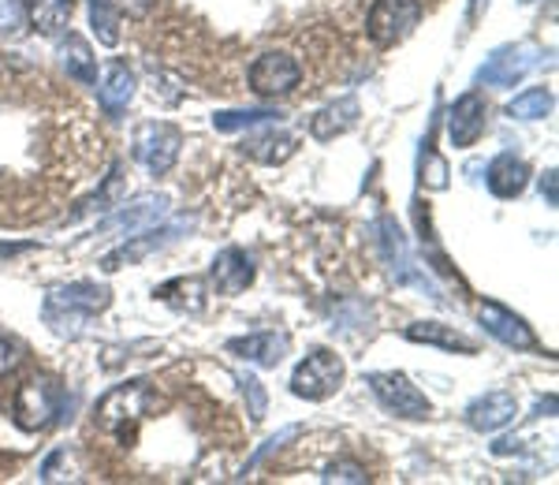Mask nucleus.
Instances as JSON below:
<instances>
[{
  "mask_svg": "<svg viewBox=\"0 0 559 485\" xmlns=\"http://www.w3.org/2000/svg\"><path fill=\"white\" fill-rule=\"evenodd\" d=\"M284 113L276 109H250V113H216L213 128L216 131H242V128H258V123H280Z\"/></svg>",
  "mask_w": 559,
  "mask_h": 485,
  "instance_id": "28",
  "label": "nucleus"
},
{
  "mask_svg": "<svg viewBox=\"0 0 559 485\" xmlns=\"http://www.w3.org/2000/svg\"><path fill=\"white\" fill-rule=\"evenodd\" d=\"M418 23H421L418 0H377V4L369 8L366 31L377 49H392V45L407 42Z\"/></svg>",
  "mask_w": 559,
  "mask_h": 485,
  "instance_id": "8",
  "label": "nucleus"
},
{
  "mask_svg": "<svg viewBox=\"0 0 559 485\" xmlns=\"http://www.w3.org/2000/svg\"><path fill=\"white\" fill-rule=\"evenodd\" d=\"M407 340L414 344H432V347H444V352H463V355H474V340H466L463 332L440 326V321H418V326L407 329Z\"/></svg>",
  "mask_w": 559,
  "mask_h": 485,
  "instance_id": "24",
  "label": "nucleus"
},
{
  "mask_svg": "<svg viewBox=\"0 0 559 485\" xmlns=\"http://www.w3.org/2000/svg\"><path fill=\"white\" fill-rule=\"evenodd\" d=\"M344 377H347L344 358H340L336 352H329V347H313V352L306 355L299 366H295L292 392L299 400L321 403V400L336 397L340 385H344Z\"/></svg>",
  "mask_w": 559,
  "mask_h": 485,
  "instance_id": "4",
  "label": "nucleus"
},
{
  "mask_svg": "<svg viewBox=\"0 0 559 485\" xmlns=\"http://www.w3.org/2000/svg\"><path fill=\"white\" fill-rule=\"evenodd\" d=\"M242 154L265 161V165H280V161L295 154V139H287V134H258V139L242 142Z\"/></svg>",
  "mask_w": 559,
  "mask_h": 485,
  "instance_id": "25",
  "label": "nucleus"
},
{
  "mask_svg": "<svg viewBox=\"0 0 559 485\" xmlns=\"http://www.w3.org/2000/svg\"><path fill=\"white\" fill-rule=\"evenodd\" d=\"M108 303H112V292H108L105 284H94V281L52 284L49 292H45L41 318L57 336L75 340L97 314L108 310Z\"/></svg>",
  "mask_w": 559,
  "mask_h": 485,
  "instance_id": "1",
  "label": "nucleus"
},
{
  "mask_svg": "<svg viewBox=\"0 0 559 485\" xmlns=\"http://www.w3.org/2000/svg\"><path fill=\"white\" fill-rule=\"evenodd\" d=\"M60 64H64L68 79H75V83H83V86L97 83V57H94V49H90V42L79 38V34H68V38L60 42Z\"/></svg>",
  "mask_w": 559,
  "mask_h": 485,
  "instance_id": "21",
  "label": "nucleus"
},
{
  "mask_svg": "<svg viewBox=\"0 0 559 485\" xmlns=\"http://www.w3.org/2000/svg\"><path fill=\"white\" fill-rule=\"evenodd\" d=\"M421 184H426L429 191H444V187H448V165H444V161L429 154V168H421Z\"/></svg>",
  "mask_w": 559,
  "mask_h": 485,
  "instance_id": "32",
  "label": "nucleus"
},
{
  "mask_svg": "<svg viewBox=\"0 0 559 485\" xmlns=\"http://www.w3.org/2000/svg\"><path fill=\"white\" fill-rule=\"evenodd\" d=\"M90 23H94L97 42L108 45V49L120 42V12L108 0H90Z\"/></svg>",
  "mask_w": 559,
  "mask_h": 485,
  "instance_id": "26",
  "label": "nucleus"
},
{
  "mask_svg": "<svg viewBox=\"0 0 559 485\" xmlns=\"http://www.w3.org/2000/svg\"><path fill=\"white\" fill-rule=\"evenodd\" d=\"M165 217H168L165 194H142L139 202L123 205V210H116L112 217H105L102 224H97V232H102V236H112V232H128V236H134V232L150 228V224H157Z\"/></svg>",
  "mask_w": 559,
  "mask_h": 485,
  "instance_id": "14",
  "label": "nucleus"
},
{
  "mask_svg": "<svg viewBox=\"0 0 559 485\" xmlns=\"http://www.w3.org/2000/svg\"><path fill=\"white\" fill-rule=\"evenodd\" d=\"M522 4H530V0H522Z\"/></svg>",
  "mask_w": 559,
  "mask_h": 485,
  "instance_id": "37",
  "label": "nucleus"
},
{
  "mask_svg": "<svg viewBox=\"0 0 559 485\" xmlns=\"http://www.w3.org/2000/svg\"><path fill=\"white\" fill-rule=\"evenodd\" d=\"M153 407H160V400L153 397L150 381L116 385V389L105 392V400L97 403V426H102L105 434L128 437V429L134 426V422L146 418Z\"/></svg>",
  "mask_w": 559,
  "mask_h": 485,
  "instance_id": "2",
  "label": "nucleus"
},
{
  "mask_svg": "<svg viewBox=\"0 0 559 485\" xmlns=\"http://www.w3.org/2000/svg\"><path fill=\"white\" fill-rule=\"evenodd\" d=\"M194 228V221H173V224H165V228H157V224H150V228H142V232H134V236H128V242L123 247H116L112 255H105V262L102 269L105 273H116V269H123V265H131V262H142L146 255H153V250H160V247H168V242H176L183 232H191Z\"/></svg>",
  "mask_w": 559,
  "mask_h": 485,
  "instance_id": "10",
  "label": "nucleus"
},
{
  "mask_svg": "<svg viewBox=\"0 0 559 485\" xmlns=\"http://www.w3.org/2000/svg\"><path fill=\"white\" fill-rule=\"evenodd\" d=\"M485 123H489V109H485L481 94L471 90V94H463L452 105V116H448V139H452L455 150H466L485 134Z\"/></svg>",
  "mask_w": 559,
  "mask_h": 485,
  "instance_id": "15",
  "label": "nucleus"
},
{
  "mask_svg": "<svg viewBox=\"0 0 559 485\" xmlns=\"http://www.w3.org/2000/svg\"><path fill=\"white\" fill-rule=\"evenodd\" d=\"M179 146H183V134H179L176 123L142 120L131 139V157L139 161L146 173L165 176V173H173V165L179 161Z\"/></svg>",
  "mask_w": 559,
  "mask_h": 485,
  "instance_id": "5",
  "label": "nucleus"
},
{
  "mask_svg": "<svg viewBox=\"0 0 559 485\" xmlns=\"http://www.w3.org/2000/svg\"><path fill=\"white\" fill-rule=\"evenodd\" d=\"M321 482H340V485H366L369 482V474H366V466L362 463H355V460H340V463H332L329 471L321 474Z\"/></svg>",
  "mask_w": 559,
  "mask_h": 485,
  "instance_id": "30",
  "label": "nucleus"
},
{
  "mask_svg": "<svg viewBox=\"0 0 559 485\" xmlns=\"http://www.w3.org/2000/svg\"><path fill=\"white\" fill-rule=\"evenodd\" d=\"M160 303L173 310H187V314H202L205 310V281H198V276H179V281H168L160 284L157 292Z\"/></svg>",
  "mask_w": 559,
  "mask_h": 485,
  "instance_id": "23",
  "label": "nucleus"
},
{
  "mask_svg": "<svg viewBox=\"0 0 559 485\" xmlns=\"http://www.w3.org/2000/svg\"><path fill=\"white\" fill-rule=\"evenodd\" d=\"M377 232H381V250H384V262H388V269H392L395 284L421 287L429 299L444 303V292H440V284L426 273V265L414 262V255L407 250V239H403L400 224H395L392 217H381V221H377Z\"/></svg>",
  "mask_w": 559,
  "mask_h": 485,
  "instance_id": "6",
  "label": "nucleus"
},
{
  "mask_svg": "<svg viewBox=\"0 0 559 485\" xmlns=\"http://www.w3.org/2000/svg\"><path fill=\"white\" fill-rule=\"evenodd\" d=\"M292 437H299V426H284V429H280V434H276V437H269V441H265V448H261V452L254 456V460H250L247 466H242V474H247L250 466H258L261 460H265V456H273L276 448L284 445V441H292Z\"/></svg>",
  "mask_w": 559,
  "mask_h": 485,
  "instance_id": "33",
  "label": "nucleus"
},
{
  "mask_svg": "<svg viewBox=\"0 0 559 485\" xmlns=\"http://www.w3.org/2000/svg\"><path fill=\"white\" fill-rule=\"evenodd\" d=\"M134 86H139L134 71L123 64V60H112V64L105 68V83L97 86V102H102V109L108 116H120L134 102Z\"/></svg>",
  "mask_w": 559,
  "mask_h": 485,
  "instance_id": "19",
  "label": "nucleus"
},
{
  "mask_svg": "<svg viewBox=\"0 0 559 485\" xmlns=\"http://www.w3.org/2000/svg\"><path fill=\"white\" fill-rule=\"evenodd\" d=\"M239 385H242V397L250 400V418L261 422V418H265V407H269V397H265V389H261V381H258V377H250V374H242Z\"/></svg>",
  "mask_w": 559,
  "mask_h": 485,
  "instance_id": "31",
  "label": "nucleus"
},
{
  "mask_svg": "<svg viewBox=\"0 0 559 485\" xmlns=\"http://www.w3.org/2000/svg\"><path fill=\"white\" fill-rule=\"evenodd\" d=\"M302 79L299 64H295L287 52H261V57L250 64V90L258 97H280L287 90H295Z\"/></svg>",
  "mask_w": 559,
  "mask_h": 485,
  "instance_id": "11",
  "label": "nucleus"
},
{
  "mask_svg": "<svg viewBox=\"0 0 559 485\" xmlns=\"http://www.w3.org/2000/svg\"><path fill=\"white\" fill-rule=\"evenodd\" d=\"M477 321H481V329L489 332L492 340H500L503 347H515V352H534L537 347V336L530 332L526 321H522L519 314H511L508 307H500V303H481V307H477Z\"/></svg>",
  "mask_w": 559,
  "mask_h": 485,
  "instance_id": "12",
  "label": "nucleus"
},
{
  "mask_svg": "<svg viewBox=\"0 0 559 485\" xmlns=\"http://www.w3.org/2000/svg\"><path fill=\"white\" fill-rule=\"evenodd\" d=\"M287 347H292V336L287 332H250V336L228 340V352L242 358V363H254L261 370H273V366L284 363Z\"/></svg>",
  "mask_w": 559,
  "mask_h": 485,
  "instance_id": "16",
  "label": "nucleus"
},
{
  "mask_svg": "<svg viewBox=\"0 0 559 485\" xmlns=\"http://www.w3.org/2000/svg\"><path fill=\"white\" fill-rule=\"evenodd\" d=\"M366 385L373 389V397L381 400V407L392 411L395 418H426L432 411L426 392L414 389L407 374H369Z\"/></svg>",
  "mask_w": 559,
  "mask_h": 485,
  "instance_id": "9",
  "label": "nucleus"
},
{
  "mask_svg": "<svg viewBox=\"0 0 559 485\" xmlns=\"http://www.w3.org/2000/svg\"><path fill=\"white\" fill-rule=\"evenodd\" d=\"M481 8H489V0H471V20L481 15Z\"/></svg>",
  "mask_w": 559,
  "mask_h": 485,
  "instance_id": "36",
  "label": "nucleus"
},
{
  "mask_svg": "<svg viewBox=\"0 0 559 485\" xmlns=\"http://www.w3.org/2000/svg\"><path fill=\"white\" fill-rule=\"evenodd\" d=\"M71 12H75V0H26V20L45 38H57L71 23Z\"/></svg>",
  "mask_w": 559,
  "mask_h": 485,
  "instance_id": "22",
  "label": "nucleus"
},
{
  "mask_svg": "<svg viewBox=\"0 0 559 485\" xmlns=\"http://www.w3.org/2000/svg\"><path fill=\"white\" fill-rule=\"evenodd\" d=\"M60 407H64V389L45 374L26 377L12 397V418H15V426L26 429V434H38V429L52 426L60 415Z\"/></svg>",
  "mask_w": 559,
  "mask_h": 485,
  "instance_id": "3",
  "label": "nucleus"
},
{
  "mask_svg": "<svg viewBox=\"0 0 559 485\" xmlns=\"http://www.w3.org/2000/svg\"><path fill=\"white\" fill-rule=\"evenodd\" d=\"M23 363V355H20V344H12V340H4L0 336V377H8L15 370V366Z\"/></svg>",
  "mask_w": 559,
  "mask_h": 485,
  "instance_id": "34",
  "label": "nucleus"
},
{
  "mask_svg": "<svg viewBox=\"0 0 559 485\" xmlns=\"http://www.w3.org/2000/svg\"><path fill=\"white\" fill-rule=\"evenodd\" d=\"M26 0H0V34L4 38H20L26 31Z\"/></svg>",
  "mask_w": 559,
  "mask_h": 485,
  "instance_id": "29",
  "label": "nucleus"
},
{
  "mask_svg": "<svg viewBox=\"0 0 559 485\" xmlns=\"http://www.w3.org/2000/svg\"><path fill=\"white\" fill-rule=\"evenodd\" d=\"M358 123V102L355 97H340L336 105H324V109L310 120V134L318 142H332L336 134L350 131Z\"/></svg>",
  "mask_w": 559,
  "mask_h": 485,
  "instance_id": "20",
  "label": "nucleus"
},
{
  "mask_svg": "<svg viewBox=\"0 0 559 485\" xmlns=\"http://www.w3.org/2000/svg\"><path fill=\"white\" fill-rule=\"evenodd\" d=\"M515 415H519V403L511 392H485V397H477L466 407V422H471V429H477V434H496L508 422H515Z\"/></svg>",
  "mask_w": 559,
  "mask_h": 485,
  "instance_id": "17",
  "label": "nucleus"
},
{
  "mask_svg": "<svg viewBox=\"0 0 559 485\" xmlns=\"http://www.w3.org/2000/svg\"><path fill=\"white\" fill-rule=\"evenodd\" d=\"M540 64H545V52H540L534 42L500 45V49H492L489 60L477 68V83L481 86H515Z\"/></svg>",
  "mask_w": 559,
  "mask_h": 485,
  "instance_id": "7",
  "label": "nucleus"
},
{
  "mask_svg": "<svg viewBox=\"0 0 559 485\" xmlns=\"http://www.w3.org/2000/svg\"><path fill=\"white\" fill-rule=\"evenodd\" d=\"M548 113H552V94L548 90H526L508 105L511 120H545Z\"/></svg>",
  "mask_w": 559,
  "mask_h": 485,
  "instance_id": "27",
  "label": "nucleus"
},
{
  "mask_svg": "<svg viewBox=\"0 0 559 485\" xmlns=\"http://www.w3.org/2000/svg\"><path fill=\"white\" fill-rule=\"evenodd\" d=\"M540 194L548 199V205L559 202V184H556V173H545V179H540Z\"/></svg>",
  "mask_w": 559,
  "mask_h": 485,
  "instance_id": "35",
  "label": "nucleus"
},
{
  "mask_svg": "<svg viewBox=\"0 0 559 485\" xmlns=\"http://www.w3.org/2000/svg\"><path fill=\"white\" fill-rule=\"evenodd\" d=\"M485 184H489V191L496 199H519L530 184V165L515 154H500V157H492L489 173H485Z\"/></svg>",
  "mask_w": 559,
  "mask_h": 485,
  "instance_id": "18",
  "label": "nucleus"
},
{
  "mask_svg": "<svg viewBox=\"0 0 559 485\" xmlns=\"http://www.w3.org/2000/svg\"><path fill=\"white\" fill-rule=\"evenodd\" d=\"M210 284L216 295H239L254 284V258L242 247H224L210 265Z\"/></svg>",
  "mask_w": 559,
  "mask_h": 485,
  "instance_id": "13",
  "label": "nucleus"
}]
</instances>
